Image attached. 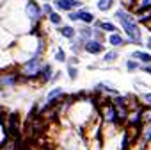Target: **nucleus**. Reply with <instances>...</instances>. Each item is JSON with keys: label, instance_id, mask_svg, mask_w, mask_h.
<instances>
[{"label": "nucleus", "instance_id": "obj_1", "mask_svg": "<svg viewBox=\"0 0 151 150\" xmlns=\"http://www.w3.org/2000/svg\"><path fill=\"white\" fill-rule=\"evenodd\" d=\"M116 18L121 22V25H123V29H124V32L128 34V38L133 41V43H140V31H139V27H137V18L133 16V15H130L126 9H119L117 13H116Z\"/></svg>", "mask_w": 151, "mask_h": 150}, {"label": "nucleus", "instance_id": "obj_2", "mask_svg": "<svg viewBox=\"0 0 151 150\" xmlns=\"http://www.w3.org/2000/svg\"><path fill=\"white\" fill-rule=\"evenodd\" d=\"M55 6L62 11H71L73 7L80 6V0H55Z\"/></svg>", "mask_w": 151, "mask_h": 150}, {"label": "nucleus", "instance_id": "obj_3", "mask_svg": "<svg viewBox=\"0 0 151 150\" xmlns=\"http://www.w3.org/2000/svg\"><path fill=\"white\" fill-rule=\"evenodd\" d=\"M23 73L25 75H36V73H39V57H34L32 61H29L23 66Z\"/></svg>", "mask_w": 151, "mask_h": 150}, {"label": "nucleus", "instance_id": "obj_4", "mask_svg": "<svg viewBox=\"0 0 151 150\" xmlns=\"http://www.w3.org/2000/svg\"><path fill=\"white\" fill-rule=\"evenodd\" d=\"M25 13L29 15V18H32V20H36V18H39V15H41V9H39V6L36 4V2H27V6H25Z\"/></svg>", "mask_w": 151, "mask_h": 150}, {"label": "nucleus", "instance_id": "obj_5", "mask_svg": "<svg viewBox=\"0 0 151 150\" xmlns=\"http://www.w3.org/2000/svg\"><path fill=\"white\" fill-rule=\"evenodd\" d=\"M86 50H87L89 54H100V52L103 50V45H101L100 41L89 39V41H86Z\"/></svg>", "mask_w": 151, "mask_h": 150}, {"label": "nucleus", "instance_id": "obj_6", "mask_svg": "<svg viewBox=\"0 0 151 150\" xmlns=\"http://www.w3.org/2000/svg\"><path fill=\"white\" fill-rule=\"evenodd\" d=\"M147 9H151V0H137V6H135L133 11L137 15H140V13H144Z\"/></svg>", "mask_w": 151, "mask_h": 150}, {"label": "nucleus", "instance_id": "obj_7", "mask_svg": "<svg viewBox=\"0 0 151 150\" xmlns=\"http://www.w3.org/2000/svg\"><path fill=\"white\" fill-rule=\"evenodd\" d=\"M116 109H114V106L112 104H109V106H105V109H103V118L105 120H109V122H112V120H116Z\"/></svg>", "mask_w": 151, "mask_h": 150}, {"label": "nucleus", "instance_id": "obj_8", "mask_svg": "<svg viewBox=\"0 0 151 150\" xmlns=\"http://www.w3.org/2000/svg\"><path fill=\"white\" fill-rule=\"evenodd\" d=\"M78 20H82L86 23H93L94 22V15H91L89 11H78Z\"/></svg>", "mask_w": 151, "mask_h": 150}, {"label": "nucleus", "instance_id": "obj_9", "mask_svg": "<svg viewBox=\"0 0 151 150\" xmlns=\"http://www.w3.org/2000/svg\"><path fill=\"white\" fill-rule=\"evenodd\" d=\"M114 6V0H98V9L100 11H109Z\"/></svg>", "mask_w": 151, "mask_h": 150}, {"label": "nucleus", "instance_id": "obj_10", "mask_svg": "<svg viewBox=\"0 0 151 150\" xmlns=\"http://www.w3.org/2000/svg\"><path fill=\"white\" fill-rule=\"evenodd\" d=\"M98 27L103 29V31H107V32H116V31H117V27H116L114 23H110V22H100Z\"/></svg>", "mask_w": 151, "mask_h": 150}, {"label": "nucleus", "instance_id": "obj_11", "mask_svg": "<svg viewBox=\"0 0 151 150\" xmlns=\"http://www.w3.org/2000/svg\"><path fill=\"white\" fill-rule=\"evenodd\" d=\"M60 34L64 38H68V39H71V38H75V29L73 27H62L60 29Z\"/></svg>", "mask_w": 151, "mask_h": 150}, {"label": "nucleus", "instance_id": "obj_12", "mask_svg": "<svg viewBox=\"0 0 151 150\" xmlns=\"http://www.w3.org/2000/svg\"><path fill=\"white\" fill-rule=\"evenodd\" d=\"M133 57H135V59H139V61H144V63H151V55H149V54H146V52H135V54H133Z\"/></svg>", "mask_w": 151, "mask_h": 150}, {"label": "nucleus", "instance_id": "obj_13", "mask_svg": "<svg viewBox=\"0 0 151 150\" xmlns=\"http://www.w3.org/2000/svg\"><path fill=\"white\" fill-rule=\"evenodd\" d=\"M109 43H110V45H114V47H119V45H123L124 41H123V38H121L119 34H112V36H110V39H109Z\"/></svg>", "mask_w": 151, "mask_h": 150}, {"label": "nucleus", "instance_id": "obj_14", "mask_svg": "<svg viewBox=\"0 0 151 150\" xmlns=\"http://www.w3.org/2000/svg\"><path fill=\"white\" fill-rule=\"evenodd\" d=\"M48 18H50V22H52V23H55V25H59V23H60V16H59L57 13H53V11L48 15Z\"/></svg>", "mask_w": 151, "mask_h": 150}, {"label": "nucleus", "instance_id": "obj_15", "mask_svg": "<svg viewBox=\"0 0 151 150\" xmlns=\"http://www.w3.org/2000/svg\"><path fill=\"white\" fill-rule=\"evenodd\" d=\"M52 77V68L50 66H45L43 68V81H48Z\"/></svg>", "mask_w": 151, "mask_h": 150}, {"label": "nucleus", "instance_id": "obj_16", "mask_svg": "<svg viewBox=\"0 0 151 150\" xmlns=\"http://www.w3.org/2000/svg\"><path fill=\"white\" fill-rule=\"evenodd\" d=\"M116 57H117V54H116V52H109V54L105 55V61H114Z\"/></svg>", "mask_w": 151, "mask_h": 150}, {"label": "nucleus", "instance_id": "obj_17", "mask_svg": "<svg viewBox=\"0 0 151 150\" xmlns=\"http://www.w3.org/2000/svg\"><path fill=\"white\" fill-rule=\"evenodd\" d=\"M149 139H151V127H147V129H146V134H144V141L147 143Z\"/></svg>", "mask_w": 151, "mask_h": 150}, {"label": "nucleus", "instance_id": "obj_18", "mask_svg": "<svg viewBox=\"0 0 151 150\" xmlns=\"http://www.w3.org/2000/svg\"><path fill=\"white\" fill-rule=\"evenodd\" d=\"M14 81H16L14 77H6V79H2V82H4V84H13Z\"/></svg>", "mask_w": 151, "mask_h": 150}, {"label": "nucleus", "instance_id": "obj_19", "mask_svg": "<svg viewBox=\"0 0 151 150\" xmlns=\"http://www.w3.org/2000/svg\"><path fill=\"white\" fill-rule=\"evenodd\" d=\"M68 71H69V77H71V79H75V77H77V70H75V68H69Z\"/></svg>", "mask_w": 151, "mask_h": 150}, {"label": "nucleus", "instance_id": "obj_20", "mask_svg": "<svg viewBox=\"0 0 151 150\" xmlns=\"http://www.w3.org/2000/svg\"><path fill=\"white\" fill-rule=\"evenodd\" d=\"M64 59H66V57H64V52L59 50V52H57V61H64Z\"/></svg>", "mask_w": 151, "mask_h": 150}, {"label": "nucleus", "instance_id": "obj_21", "mask_svg": "<svg viewBox=\"0 0 151 150\" xmlns=\"http://www.w3.org/2000/svg\"><path fill=\"white\" fill-rule=\"evenodd\" d=\"M89 36H91V31L89 29H84L82 31V38H89Z\"/></svg>", "mask_w": 151, "mask_h": 150}, {"label": "nucleus", "instance_id": "obj_22", "mask_svg": "<svg viewBox=\"0 0 151 150\" xmlns=\"http://www.w3.org/2000/svg\"><path fill=\"white\" fill-rule=\"evenodd\" d=\"M135 68H137V63L130 61V63H128V70H135Z\"/></svg>", "mask_w": 151, "mask_h": 150}, {"label": "nucleus", "instance_id": "obj_23", "mask_svg": "<svg viewBox=\"0 0 151 150\" xmlns=\"http://www.w3.org/2000/svg\"><path fill=\"white\" fill-rule=\"evenodd\" d=\"M43 9H45V13H48V15L52 13V7H50V4H45V7H43Z\"/></svg>", "mask_w": 151, "mask_h": 150}, {"label": "nucleus", "instance_id": "obj_24", "mask_svg": "<svg viewBox=\"0 0 151 150\" xmlns=\"http://www.w3.org/2000/svg\"><path fill=\"white\" fill-rule=\"evenodd\" d=\"M144 118H146V120H151V109H147V111H146V114H144Z\"/></svg>", "mask_w": 151, "mask_h": 150}, {"label": "nucleus", "instance_id": "obj_25", "mask_svg": "<svg viewBox=\"0 0 151 150\" xmlns=\"http://www.w3.org/2000/svg\"><path fill=\"white\" fill-rule=\"evenodd\" d=\"M144 98H146V100H147V102H149V104H151V93H149V95H146V97H144Z\"/></svg>", "mask_w": 151, "mask_h": 150}, {"label": "nucleus", "instance_id": "obj_26", "mask_svg": "<svg viewBox=\"0 0 151 150\" xmlns=\"http://www.w3.org/2000/svg\"><path fill=\"white\" fill-rule=\"evenodd\" d=\"M146 71H147V73H149V75H151V66H149V68H147V70H146Z\"/></svg>", "mask_w": 151, "mask_h": 150}, {"label": "nucleus", "instance_id": "obj_27", "mask_svg": "<svg viewBox=\"0 0 151 150\" xmlns=\"http://www.w3.org/2000/svg\"><path fill=\"white\" fill-rule=\"evenodd\" d=\"M147 47H149V48H151V38H149V43H147Z\"/></svg>", "mask_w": 151, "mask_h": 150}, {"label": "nucleus", "instance_id": "obj_28", "mask_svg": "<svg viewBox=\"0 0 151 150\" xmlns=\"http://www.w3.org/2000/svg\"><path fill=\"white\" fill-rule=\"evenodd\" d=\"M149 27H151V23H149Z\"/></svg>", "mask_w": 151, "mask_h": 150}]
</instances>
